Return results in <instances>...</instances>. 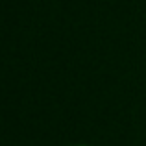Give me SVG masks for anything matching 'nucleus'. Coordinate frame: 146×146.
<instances>
[{"label": "nucleus", "mask_w": 146, "mask_h": 146, "mask_svg": "<svg viewBox=\"0 0 146 146\" xmlns=\"http://www.w3.org/2000/svg\"><path fill=\"white\" fill-rule=\"evenodd\" d=\"M74 146H89V144H74Z\"/></svg>", "instance_id": "obj_1"}]
</instances>
